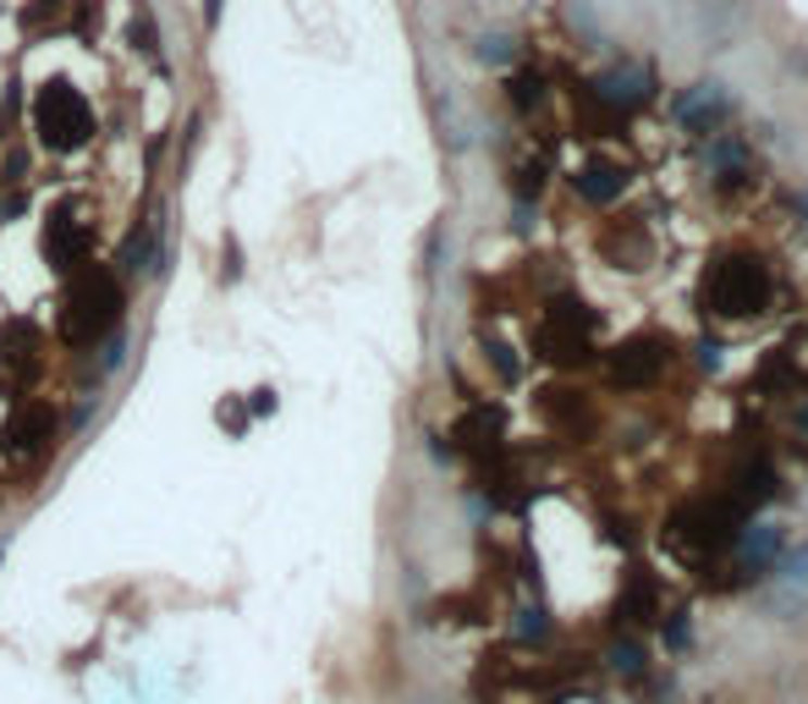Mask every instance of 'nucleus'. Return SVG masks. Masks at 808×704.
Returning <instances> with one entry per match:
<instances>
[{"instance_id":"obj_1","label":"nucleus","mask_w":808,"mask_h":704,"mask_svg":"<svg viewBox=\"0 0 808 704\" xmlns=\"http://www.w3.org/2000/svg\"><path fill=\"white\" fill-rule=\"evenodd\" d=\"M770 292H775V281H770V271L754 259V253H732V259H721V264H709V276H704V303L715 309V314H737V319H754V314H765L770 309Z\"/></svg>"},{"instance_id":"obj_2","label":"nucleus","mask_w":808,"mask_h":704,"mask_svg":"<svg viewBox=\"0 0 808 704\" xmlns=\"http://www.w3.org/2000/svg\"><path fill=\"white\" fill-rule=\"evenodd\" d=\"M594 330H599L594 309L578 298H561V303H551L545 325H539V347H545V359H556V364H583L594 352Z\"/></svg>"},{"instance_id":"obj_3","label":"nucleus","mask_w":808,"mask_h":704,"mask_svg":"<svg viewBox=\"0 0 808 704\" xmlns=\"http://www.w3.org/2000/svg\"><path fill=\"white\" fill-rule=\"evenodd\" d=\"M660 369H666L660 341H627L621 352H610V359H605V380L616 391H644V386L660 380Z\"/></svg>"},{"instance_id":"obj_4","label":"nucleus","mask_w":808,"mask_h":704,"mask_svg":"<svg viewBox=\"0 0 808 704\" xmlns=\"http://www.w3.org/2000/svg\"><path fill=\"white\" fill-rule=\"evenodd\" d=\"M610 616H616V628H621V633H644V628H655L660 616H666L660 583H655V578H644V573H633V578L621 583V594H616Z\"/></svg>"},{"instance_id":"obj_5","label":"nucleus","mask_w":808,"mask_h":704,"mask_svg":"<svg viewBox=\"0 0 808 704\" xmlns=\"http://www.w3.org/2000/svg\"><path fill=\"white\" fill-rule=\"evenodd\" d=\"M594 100H599L610 116L639 111V105L649 100V72H644V66H610V72H599V83H594Z\"/></svg>"},{"instance_id":"obj_6","label":"nucleus","mask_w":808,"mask_h":704,"mask_svg":"<svg viewBox=\"0 0 808 704\" xmlns=\"http://www.w3.org/2000/svg\"><path fill=\"white\" fill-rule=\"evenodd\" d=\"M677 116H682V127L687 133H698V138H715L727 122H732V100L727 95H715V88L704 83V88H687V95L677 100Z\"/></svg>"},{"instance_id":"obj_7","label":"nucleus","mask_w":808,"mask_h":704,"mask_svg":"<svg viewBox=\"0 0 808 704\" xmlns=\"http://www.w3.org/2000/svg\"><path fill=\"white\" fill-rule=\"evenodd\" d=\"M627 165H616L610 154H594L583 171H578V188H583V199H594V204H616L621 193H627Z\"/></svg>"},{"instance_id":"obj_8","label":"nucleus","mask_w":808,"mask_h":704,"mask_svg":"<svg viewBox=\"0 0 808 704\" xmlns=\"http://www.w3.org/2000/svg\"><path fill=\"white\" fill-rule=\"evenodd\" d=\"M610 666H616L621 677H644V671H649V650H644V639H639V633H621V639L610 644Z\"/></svg>"},{"instance_id":"obj_9","label":"nucleus","mask_w":808,"mask_h":704,"mask_svg":"<svg viewBox=\"0 0 808 704\" xmlns=\"http://www.w3.org/2000/svg\"><path fill=\"white\" fill-rule=\"evenodd\" d=\"M545 413H551L561 429H583V424H589V402H583L578 391H551V397H545Z\"/></svg>"},{"instance_id":"obj_10","label":"nucleus","mask_w":808,"mask_h":704,"mask_svg":"<svg viewBox=\"0 0 808 704\" xmlns=\"http://www.w3.org/2000/svg\"><path fill=\"white\" fill-rule=\"evenodd\" d=\"M660 623H666V644H671V650L682 655V650L693 644V616H687V611H666Z\"/></svg>"},{"instance_id":"obj_11","label":"nucleus","mask_w":808,"mask_h":704,"mask_svg":"<svg viewBox=\"0 0 808 704\" xmlns=\"http://www.w3.org/2000/svg\"><path fill=\"white\" fill-rule=\"evenodd\" d=\"M797 429H803V435H808V397H803V402H797Z\"/></svg>"},{"instance_id":"obj_12","label":"nucleus","mask_w":808,"mask_h":704,"mask_svg":"<svg viewBox=\"0 0 808 704\" xmlns=\"http://www.w3.org/2000/svg\"><path fill=\"white\" fill-rule=\"evenodd\" d=\"M204 12H210V23L220 17V0H204Z\"/></svg>"},{"instance_id":"obj_13","label":"nucleus","mask_w":808,"mask_h":704,"mask_svg":"<svg viewBox=\"0 0 808 704\" xmlns=\"http://www.w3.org/2000/svg\"><path fill=\"white\" fill-rule=\"evenodd\" d=\"M797 210H803V215H808V188H803V193H797Z\"/></svg>"}]
</instances>
